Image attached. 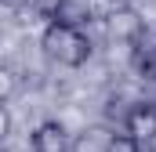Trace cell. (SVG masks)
I'll list each match as a JSON object with an SVG mask.
<instances>
[{"mask_svg":"<svg viewBox=\"0 0 156 152\" xmlns=\"http://www.w3.org/2000/svg\"><path fill=\"white\" fill-rule=\"evenodd\" d=\"M40 47H44V54L51 62L69 65V69H76V65H83L91 58V40L83 36V29L66 26V22H47V29L40 36Z\"/></svg>","mask_w":156,"mask_h":152,"instance_id":"6da1fadb","label":"cell"},{"mask_svg":"<svg viewBox=\"0 0 156 152\" xmlns=\"http://www.w3.org/2000/svg\"><path fill=\"white\" fill-rule=\"evenodd\" d=\"M102 26H105V40L109 43H134V36L142 33V18H138V11L131 7V4H116L105 18H102Z\"/></svg>","mask_w":156,"mask_h":152,"instance_id":"7a4b0ae2","label":"cell"},{"mask_svg":"<svg viewBox=\"0 0 156 152\" xmlns=\"http://www.w3.org/2000/svg\"><path fill=\"white\" fill-rule=\"evenodd\" d=\"M123 127H127L131 138H138V141H153V138H156V105H149V102L131 105L127 116H123Z\"/></svg>","mask_w":156,"mask_h":152,"instance_id":"3957f363","label":"cell"},{"mask_svg":"<svg viewBox=\"0 0 156 152\" xmlns=\"http://www.w3.org/2000/svg\"><path fill=\"white\" fill-rule=\"evenodd\" d=\"M131 54H134L138 73L156 76V29L153 26H142V33H138L134 43H131Z\"/></svg>","mask_w":156,"mask_h":152,"instance_id":"277c9868","label":"cell"},{"mask_svg":"<svg viewBox=\"0 0 156 152\" xmlns=\"http://www.w3.org/2000/svg\"><path fill=\"white\" fill-rule=\"evenodd\" d=\"M33 152H69V134L62 123L47 119L33 130Z\"/></svg>","mask_w":156,"mask_h":152,"instance_id":"5b68a950","label":"cell"},{"mask_svg":"<svg viewBox=\"0 0 156 152\" xmlns=\"http://www.w3.org/2000/svg\"><path fill=\"white\" fill-rule=\"evenodd\" d=\"M91 15H94V7H91V0H62V7H58V15L51 18V22H66V26H87L91 22Z\"/></svg>","mask_w":156,"mask_h":152,"instance_id":"8992f818","label":"cell"},{"mask_svg":"<svg viewBox=\"0 0 156 152\" xmlns=\"http://www.w3.org/2000/svg\"><path fill=\"white\" fill-rule=\"evenodd\" d=\"M109 138H113V134H109L105 127H87L76 141L69 145V152H105L109 149Z\"/></svg>","mask_w":156,"mask_h":152,"instance_id":"52a82bcc","label":"cell"},{"mask_svg":"<svg viewBox=\"0 0 156 152\" xmlns=\"http://www.w3.org/2000/svg\"><path fill=\"white\" fill-rule=\"evenodd\" d=\"M105 152H142V141H138V138H131V134H113Z\"/></svg>","mask_w":156,"mask_h":152,"instance_id":"ba28073f","label":"cell"},{"mask_svg":"<svg viewBox=\"0 0 156 152\" xmlns=\"http://www.w3.org/2000/svg\"><path fill=\"white\" fill-rule=\"evenodd\" d=\"M33 7H37V15H40V18H47V22H51V18L58 15L62 0H33Z\"/></svg>","mask_w":156,"mask_h":152,"instance_id":"9c48e42d","label":"cell"},{"mask_svg":"<svg viewBox=\"0 0 156 152\" xmlns=\"http://www.w3.org/2000/svg\"><path fill=\"white\" fill-rule=\"evenodd\" d=\"M7 134H11V112H7V105L0 102V145L7 141Z\"/></svg>","mask_w":156,"mask_h":152,"instance_id":"30bf717a","label":"cell"},{"mask_svg":"<svg viewBox=\"0 0 156 152\" xmlns=\"http://www.w3.org/2000/svg\"><path fill=\"white\" fill-rule=\"evenodd\" d=\"M0 4H4V7H15V11H18V7H26V4H33V0H0Z\"/></svg>","mask_w":156,"mask_h":152,"instance_id":"8fae6325","label":"cell"},{"mask_svg":"<svg viewBox=\"0 0 156 152\" xmlns=\"http://www.w3.org/2000/svg\"><path fill=\"white\" fill-rule=\"evenodd\" d=\"M116 4H127V0H116Z\"/></svg>","mask_w":156,"mask_h":152,"instance_id":"7c38bea8","label":"cell"}]
</instances>
